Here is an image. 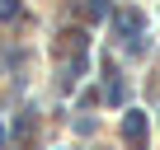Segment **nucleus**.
<instances>
[{
    "label": "nucleus",
    "instance_id": "1",
    "mask_svg": "<svg viewBox=\"0 0 160 150\" xmlns=\"http://www.w3.org/2000/svg\"><path fill=\"white\" fill-rule=\"evenodd\" d=\"M141 24H146V19H141L137 10H118V14H113V33H118V38H137Z\"/></svg>",
    "mask_w": 160,
    "mask_h": 150
},
{
    "label": "nucleus",
    "instance_id": "2",
    "mask_svg": "<svg viewBox=\"0 0 160 150\" xmlns=\"http://www.w3.org/2000/svg\"><path fill=\"white\" fill-rule=\"evenodd\" d=\"M122 136H127V145H141L146 141V113H127L122 117Z\"/></svg>",
    "mask_w": 160,
    "mask_h": 150
},
{
    "label": "nucleus",
    "instance_id": "3",
    "mask_svg": "<svg viewBox=\"0 0 160 150\" xmlns=\"http://www.w3.org/2000/svg\"><path fill=\"white\" fill-rule=\"evenodd\" d=\"M0 19H19V5H14V0H0Z\"/></svg>",
    "mask_w": 160,
    "mask_h": 150
},
{
    "label": "nucleus",
    "instance_id": "4",
    "mask_svg": "<svg viewBox=\"0 0 160 150\" xmlns=\"http://www.w3.org/2000/svg\"><path fill=\"white\" fill-rule=\"evenodd\" d=\"M0 141H5V127H0Z\"/></svg>",
    "mask_w": 160,
    "mask_h": 150
}]
</instances>
